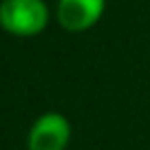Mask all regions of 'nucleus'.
<instances>
[{
    "instance_id": "nucleus-1",
    "label": "nucleus",
    "mask_w": 150,
    "mask_h": 150,
    "mask_svg": "<svg viewBox=\"0 0 150 150\" xmlns=\"http://www.w3.org/2000/svg\"><path fill=\"white\" fill-rule=\"evenodd\" d=\"M49 24V5L44 0H2L0 27L18 38L42 33Z\"/></svg>"
},
{
    "instance_id": "nucleus-3",
    "label": "nucleus",
    "mask_w": 150,
    "mask_h": 150,
    "mask_svg": "<svg viewBox=\"0 0 150 150\" xmlns=\"http://www.w3.org/2000/svg\"><path fill=\"white\" fill-rule=\"evenodd\" d=\"M106 11V0H57L55 18L62 29L73 33L95 27Z\"/></svg>"
},
{
    "instance_id": "nucleus-2",
    "label": "nucleus",
    "mask_w": 150,
    "mask_h": 150,
    "mask_svg": "<svg viewBox=\"0 0 150 150\" xmlns=\"http://www.w3.org/2000/svg\"><path fill=\"white\" fill-rule=\"evenodd\" d=\"M71 141V122L62 112L49 110L35 119L27 135V150H66Z\"/></svg>"
}]
</instances>
